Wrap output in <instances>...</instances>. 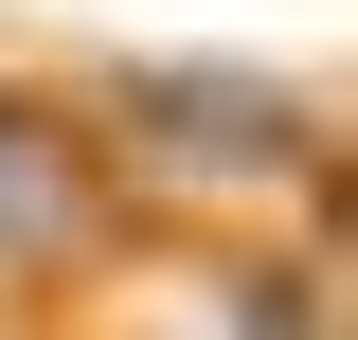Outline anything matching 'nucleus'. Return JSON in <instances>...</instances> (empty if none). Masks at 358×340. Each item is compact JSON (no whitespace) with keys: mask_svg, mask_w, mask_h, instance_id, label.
Listing matches in <instances>:
<instances>
[{"mask_svg":"<svg viewBox=\"0 0 358 340\" xmlns=\"http://www.w3.org/2000/svg\"><path fill=\"white\" fill-rule=\"evenodd\" d=\"M126 251V215H108V162L54 90H0V304H54L90 269Z\"/></svg>","mask_w":358,"mask_h":340,"instance_id":"f257e3e1","label":"nucleus"}]
</instances>
